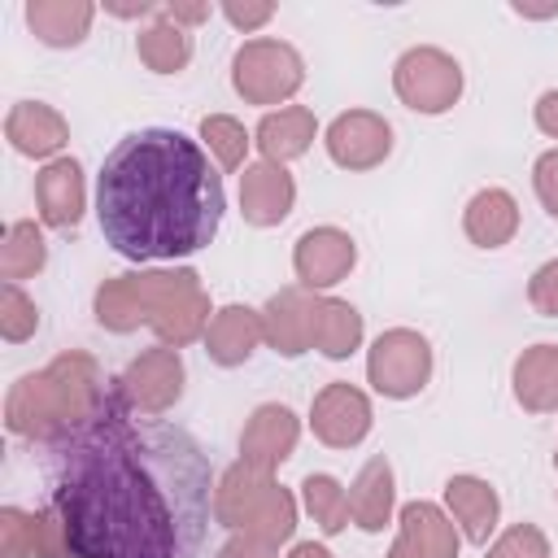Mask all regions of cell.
Listing matches in <instances>:
<instances>
[{"label": "cell", "mask_w": 558, "mask_h": 558, "mask_svg": "<svg viewBox=\"0 0 558 558\" xmlns=\"http://www.w3.org/2000/svg\"><path fill=\"white\" fill-rule=\"evenodd\" d=\"M48 480L74 558H201L218 514L205 449L105 392L57 436Z\"/></svg>", "instance_id": "6da1fadb"}, {"label": "cell", "mask_w": 558, "mask_h": 558, "mask_svg": "<svg viewBox=\"0 0 558 558\" xmlns=\"http://www.w3.org/2000/svg\"><path fill=\"white\" fill-rule=\"evenodd\" d=\"M227 196L205 148L174 126L122 135L96 179L105 244L131 262L201 253L222 222Z\"/></svg>", "instance_id": "7a4b0ae2"}, {"label": "cell", "mask_w": 558, "mask_h": 558, "mask_svg": "<svg viewBox=\"0 0 558 558\" xmlns=\"http://www.w3.org/2000/svg\"><path fill=\"white\" fill-rule=\"evenodd\" d=\"M218 519L231 523V527H248V536L275 545V541H288L292 536V497L283 488H270L266 484V471L257 466H235L227 475V484L218 488Z\"/></svg>", "instance_id": "3957f363"}, {"label": "cell", "mask_w": 558, "mask_h": 558, "mask_svg": "<svg viewBox=\"0 0 558 558\" xmlns=\"http://www.w3.org/2000/svg\"><path fill=\"white\" fill-rule=\"evenodd\" d=\"M305 65L296 57V48L279 44V39H253L235 52V92L253 105H270L283 100L301 87Z\"/></svg>", "instance_id": "277c9868"}, {"label": "cell", "mask_w": 558, "mask_h": 558, "mask_svg": "<svg viewBox=\"0 0 558 558\" xmlns=\"http://www.w3.org/2000/svg\"><path fill=\"white\" fill-rule=\"evenodd\" d=\"M397 96L418 113H445L462 92V70L440 48H410L392 70Z\"/></svg>", "instance_id": "5b68a950"}, {"label": "cell", "mask_w": 558, "mask_h": 558, "mask_svg": "<svg viewBox=\"0 0 558 558\" xmlns=\"http://www.w3.org/2000/svg\"><path fill=\"white\" fill-rule=\"evenodd\" d=\"M366 371H371L375 392H384V397H414L427 384V375H432V349H427V340L418 331L397 327V331H384L375 340Z\"/></svg>", "instance_id": "8992f818"}, {"label": "cell", "mask_w": 558, "mask_h": 558, "mask_svg": "<svg viewBox=\"0 0 558 558\" xmlns=\"http://www.w3.org/2000/svg\"><path fill=\"white\" fill-rule=\"evenodd\" d=\"M388 148H392V126L371 109L340 113L327 126V153L344 170H371L388 157Z\"/></svg>", "instance_id": "52a82bcc"}, {"label": "cell", "mask_w": 558, "mask_h": 558, "mask_svg": "<svg viewBox=\"0 0 558 558\" xmlns=\"http://www.w3.org/2000/svg\"><path fill=\"white\" fill-rule=\"evenodd\" d=\"M310 423H314V436L318 440H327L336 449H349V445H357L371 432V401L353 384H340L336 379V384H327L314 397Z\"/></svg>", "instance_id": "ba28073f"}, {"label": "cell", "mask_w": 558, "mask_h": 558, "mask_svg": "<svg viewBox=\"0 0 558 558\" xmlns=\"http://www.w3.org/2000/svg\"><path fill=\"white\" fill-rule=\"evenodd\" d=\"M353 257H357V248H353V240H349L344 231H336V227H314V231H305V235L296 240L292 266H296V279H301L305 288H331V283H340V279L349 275Z\"/></svg>", "instance_id": "9c48e42d"}, {"label": "cell", "mask_w": 558, "mask_h": 558, "mask_svg": "<svg viewBox=\"0 0 558 558\" xmlns=\"http://www.w3.org/2000/svg\"><path fill=\"white\" fill-rule=\"evenodd\" d=\"M118 384H122V401H126V405L166 410V405L179 397V384H183L179 353H174V349H148Z\"/></svg>", "instance_id": "30bf717a"}, {"label": "cell", "mask_w": 558, "mask_h": 558, "mask_svg": "<svg viewBox=\"0 0 558 558\" xmlns=\"http://www.w3.org/2000/svg\"><path fill=\"white\" fill-rule=\"evenodd\" d=\"M244 462L257 471L279 466L296 445V414L288 405H262L244 427Z\"/></svg>", "instance_id": "8fae6325"}, {"label": "cell", "mask_w": 558, "mask_h": 558, "mask_svg": "<svg viewBox=\"0 0 558 558\" xmlns=\"http://www.w3.org/2000/svg\"><path fill=\"white\" fill-rule=\"evenodd\" d=\"M292 196H296V187H292V179H288L283 166L262 161V166L244 170L240 201H244V218H248V222H257V227L279 222V218L292 209Z\"/></svg>", "instance_id": "7c38bea8"}, {"label": "cell", "mask_w": 558, "mask_h": 558, "mask_svg": "<svg viewBox=\"0 0 558 558\" xmlns=\"http://www.w3.org/2000/svg\"><path fill=\"white\" fill-rule=\"evenodd\" d=\"M35 196H39L44 222L70 231V227L78 222V214H83V170H78V161H70V157L52 161V166L39 174Z\"/></svg>", "instance_id": "4fadbf2b"}, {"label": "cell", "mask_w": 558, "mask_h": 558, "mask_svg": "<svg viewBox=\"0 0 558 558\" xmlns=\"http://www.w3.org/2000/svg\"><path fill=\"white\" fill-rule=\"evenodd\" d=\"M445 501H449V510L458 514L466 541H471V545H488V536H493V527H497V510H501L493 484H484V480H475V475H453V480L445 484Z\"/></svg>", "instance_id": "5bb4252c"}, {"label": "cell", "mask_w": 558, "mask_h": 558, "mask_svg": "<svg viewBox=\"0 0 558 558\" xmlns=\"http://www.w3.org/2000/svg\"><path fill=\"white\" fill-rule=\"evenodd\" d=\"M262 336H266L262 314H253V310H244V305H227V310L214 314L205 344H209V357H214L218 366H240V362L257 349Z\"/></svg>", "instance_id": "9a60e30c"}, {"label": "cell", "mask_w": 558, "mask_h": 558, "mask_svg": "<svg viewBox=\"0 0 558 558\" xmlns=\"http://www.w3.org/2000/svg\"><path fill=\"white\" fill-rule=\"evenodd\" d=\"M4 131H9L13 148L26 153V157H48V153H57V148L65 144V118H61L57 109L39 105V100L13 105Z\"/></svg>", "instance_id": "2e32d148"}, {"label": "cell", "mask_w": 558, "mask_h": 558, "mask_svg": "<svg viewBox=\"0 0 558 558\" xmlns=\"http://www.w3.org/2000/svg\"><path fill=\"white\" fill-rule=\"evenodd\" d=\"M462 227L480 248H501L519 227V205L506 187H484V192L471 196Z\"/></svg>", "instance_id": "e0dca14e"}, {"label": "cell", "mask_w": 558, "mask_h": 558, "mask_svg": "<svg viewBox=\"0 0 558 558\" xmlns=\"http://www.w3.org/2000/svg\"><path fill=\"white\" fill-rule=\"evenodd\" d=\"M92 4L87 0H31L26 4V22L35 26V35L52 48H65V44H78L92 26Z\"/></svg>", "instance_id": "ac0fdd59"}, {"label": "cell", "mask_w": 558, "mask_h": 558, "mask_svg": "<svg viewBox=\"0 0 558 558\" xmlns=\"http://www.w3.org/2000/svg\"><path fill=\"white\" fill-rule=\"evenodd\" d=\"M362 340V318L344 301H310V344L327 357H349Z\"/></svg>", "instance_id": "d6986e66"}, {"label": "cell", "mask_w": 558, "mask_h": 558, "mask_svg": "<svg viewBox=\"0 0 558 558\" xmlns=\"http://www.w3.org/2000/svg\"><path fill=\"white\" fill-rule=\"evenodd\" d=\"M514 397L527 410L558 405V344H536L514 362Z\"/></svg>", "instance_id": "ffe728a7"}, {"label": "cell", "mask_w": 558, "mask_h": 558, "mask_svg": "<svg viewBox=\"0 0 558 558\" xmlns=\"http://www.w3.org/2000/svg\"><path fill=\"white\" fill-rule=\"evenodd\" d=\"M349 514L357 519V527L379 532L392 514V466L384 458H371L357 475V484L349 488Z\"/></svg>", "instance_id": "44dd1931"}, {"label": "cell", "mask_w": 558, "mask_h": 558, "mask_svg": "<svg viewBox=\"0 0 558 558\" xmlns=\"http://www.w3.org/2000/svg\"><path fill=\"white\" fill-rule=\"evenodd\" d=\"M314 140V113L292 105V109H279V113H266L262 126H257V144L266 153V161H288V157H301Z\"/></svg>", "instance_id": "7402d4cb"}, {"label": "cell", "mask_w": 558, "mask_h": 558, "mask_svg": "<svg viewBox=\"0 0 558 558\" xmlns=\"http://www.w3.org/2000/svg\"><path fill=\"white\" fill-rule=\"evenodd\" d=\"M262 323H266V340H270L279 353H288V357L305 353V344H310V301H301L296 288L270 296Z\"/></svg>", "instance_id": "603a6c76"}, {"label": "cell", "mask_w": 558, "mask_h": 558, "mask_svg": "<svg viewBox=\"0 0 558 558\" xmlns=\"http://www.w3.org/2000/svg\"><path fill=\"white\" fill-rule=\"evenodd\" d=\"M401 536L423 554V558H458V536H453V523L427 506V501H410L401 510Z\"/></svg>", "instance_id": "cb8c5ba5"}, {"label": "cell", "mask_w": 558, "mask_h": 558, "mask_svg": "<svg viewBox=\"0 0 558 558\" xmlns=\"http://www.w3.org/2000/svg\"><path fill=\"white\" fill-rule=\"evenodd\" d=\"M135 48H140L144 65L157 70V74H174V70H183L187 57H192V39H187V31L174 26V22H166L161 13H157V22H153L148 31H140Z\"/></svg>", "instance_id": "d4e9b609"}, {"label": "cell", "mask_w": 558, "mask_h": 558, "mask_svg": "<svg viewBox=\"0 0 558 558\" xmlns=\"http://www.w3.org/2000/svg\"><path fill=\"white\" fill-rule=\"evenodd\" d=\"M301 497H305L314 523H318L327 536H336V532L349 523V493H344L331 475H310V480L301 484Z\"/></svg>", "instance_id": "484cf974"}, {"label": "cell", "mask_w": 558, "mask_h": 558, "mask_svg": "<svg viewBox=\"0 0 558 558\" xmlns=\"http://www.w3.org/2000/svg\"><path fill=\"white\" fill-rule=\"evenodd\" d=\"M44 257H48V248H44L39 227H35V222H13V227H9V240H4V279L17 283L22 275L39 270Z\"/></svg>", "instance_id": "4316f807"}, {"label": "cell", "mask_w": 558, "mask_h": 558, "mask_svg": "<svg viewBox=\"0 0 558 558\" xmlns=\"http://www.w3.org/2000/svg\"><path fill=\"white\" fill-rule=\"evenodd\" d=\"M201 135H205V144L214 148V157H218L227 170H235V166L244 161L248 135H244V126H240L235 118H222V113H214V118H205V122H201Z\"/></svg>", "instance_id": "83f0119b"}, {"label": "cell", "mask_w": 558, "mask_h": 558, "mask_svg": "<svg viewBox=\"0 0 558 558\" xmlns=\"http://www.w3.org/2000/svg\"><path fill=\"white\" fill-rule=\"evenodd\" d=\"M35 323H39L35 301H26V292L17 283H4V292H0V331H4V340H26L35 331Z\"/></svg>", "instance_id": "f1b7e54d"}, {"label": "cell", "mask_w": 558, "mask_h": 558, "mask_svg": "<svg viewBox=\"0 0 558 558\" xmlns=\"http://www.w3.org/2000/svg\"><path fill=\"white\" fill-rule=\"evenodd\" d=\"M488 558H549V545H545V536H541L532 523H514V527L488 549Z\"/></svg>", "instance_id": "f546056e"}, {"label": "cell", "mask_w": 558, "mask_h": 558, "mask_svg": "<svg viewBox=\"0 0 558 558\" xmlns=\"http://www.w3.org/2000/svg\"><path fill=\"white\" fill-rule=\"evenodd\" d=\"M0 532H4V558H22L35 554V514L22 510H0Z\"/></svg>", "instance_id": "4dcf8cb0"}, {"label": "cell", "mask_w": 558, "mask_h": 558, "mask_svg": "<svg viewBox=\"0 0 558 558\" xmlns=\"http://www.w3.org/2000/svg\"><path fill=\"white\" fill-rule=\"evenodd\" d=\"M527 301H532L545 318H558V257L545 262V266L532 275V283H527Z\"/></svg>", "instance_id": "1f68e13d"}, {"label": "cell", "mask_w": 558, "mask_h": 558, "mask_svg": "<svg viewBox=\"0 0 558 558\" xmlns=\"http://www.w3.org/2000/svg\"><path fill=\"white\" fill-rule=\"evenodd\" d=\"M532 179H536V196H541V205L558 218V148H554V153H545V157L536 161Z\"/></svg>", "instance_id": "d6a6232c"}, {"label": "cell", "mask_w": 558, "mask_h": 558, "mask_svg": "<svg viewBox=\"0 0 558 558\" xmlns=\"http://www.w3.org/2000/svg\"><path fill=\"white\" fill-rule=\"evenodd\" d=\"M222 13H227V22H231V26L253 31V26H262V22H270V17H275V4H222Z\"/></svg>", "instance_id": "836d02e7"}, {"label": "cell", "mask_w": 558, "mask_h": 558, "mask_svg": "<svg viewBox=\"0 0 558 558\" xmlns=\"http://www.w3.org/2000/svg\"><path fill=\"white\" fill-rule=\"evenodd\" d=\"M218 558H270V549H266V541H257V536H248V532H244V536L227 541Z\"/></svg>", "instance_id": "e575fe53"}, {"label": "cell", "mask_w": 558, "mask_h": 558, "mask_svg": "<svg viewBox=\"0 0 558 558\" xmlns=\"http://www.w3.org/2000/svg\"><path fill=\"white\" fill-rule=\"evenodd\" d=\"M536 126L558 140V92H545V96L536 100Z\"/></svg>", "instance_id": "d590c367"}, {"label": "cell", "mask_w": 558, "mask_h": 558, "mask_svg": "<svg viewBox=\"0 0 558 558\" xmlns=\"http://www.w3.org/2000/svg\"><path fill=\"white\" fill-rule=\"evenodd\" d=\"M166 22H205L209 17V4H166V9H157Z\"/></svg>", "instance_id": "8d00e7d4"}, {"label": "cell", "mask_w": 558, "mask_h": 558, "mask_svg": "<svg viewBox=\"0 0 558 558\" xmlns=\"http://www.w3.org/2000/svg\"><path fill=\"white\" fill-rule=\"evenodd\" d=\"M288 558H331V554H327L323 545H314V541H305V545H296V549H292Z\"/></svg>", "instance_id": "74e56055"}, {"label": "cell", "mask_w": 558, "mask_h": 558, "mask_svg": "<svg viewBox=\"0 0 558 558\" xmlns=\"http://www.w3.org/2000/svg\"><path fill=\"white\" fill-rule=\"evenodd\" d=\"M388 558H423V554H418V549H414L405 536H397V545H392V554H388Z\"/></svg>", "instance_id": "f35d334b"}, {"label": "cell", "mask_w": 558, "mask_h": 558, "mask_svg": "<svg viewBox=\"0 0 558 558\" xmlns=\"http://www.w3.org/2000/svg\"><path fill=\"white\" fill-rule=\"evenodd\" d=\"M554 466H558V453H554Z\"/></svg>", "instance_id": "ab89813d"}]
</instances>
